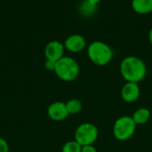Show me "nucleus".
I'll list each match as a JSON object with an SVG mask.
<instances>
[{"instance_id": "obj_16", "label": "nucleus", "mask_w": 152, "mask_h": 152, "mask_svg": "<svg viewBox=\"0 0 152 152\" xmlns=\"http://www.w3.org/2000/svg\"><path fill=\"white\" fill-rule=\"evenodd\" d=\"M81 152H98L97 149L94 146V145H86V146H83Z\"/></svg>"}, {"instance_id": "obj_4", "label": "nucleus", "mask_w": 152, "mask_h": 152, "mask_svg": "<svg viewBox=\"0 0 152 152\" xmlns=\"http://www.w3.org/2000/svg\"><path fill=\"white\" fill-rule=\"evenodd\" d=\"M136 126L132 116H122L118 117L113 125V136L119 142L128 141L135 133Z\"/></svg>"}, {"instance_id": "obj_8", "label": "nucleus", "mask_w": 152, "mask_h": 152, "mask_svg": "<svg viewBox=\"0 0 152 152\" xmlns=\"http://www.w3.org/2000/svg\"><path fill=\"white\" fill-rule=\"evenodd\" d=\"M47 115L52 120L56 122L65 120L69 116L66 104L61 101H55L52 103L47 108Z\"/></svg>"}, {"instance_id": "obj_15", "label": "nucleus", "mask_w": 152, "mask_h": 152, "mask_svg": "<svg viewBox=\"0 0 152 152\" xmlns=\"http://www.w3.org/2000/svg\"><path fill=\"white\" fill-rule=\"evenodd\" d=\"M55 65H56V62H53V61H51V60H46L45 63V67L48 71H53L54 72Z\"/></svg>"}, {"instance_id": "obj_1", "label": "nucleus", "mask_w": 152, "mask_h": 152, "mask_svg": "<svg viewBox=\"0 0 152 152\" xmlns=\"http://www.w3.org/2000/svg\"><path fill=\"white\" fill-rule=\"evenodd\" d=\"M119 72L126 82L139 83L146 77L147 65L142 58L129 56L121 61Z\"/></svg>"}, {"instance_id": "obj_17", "label": "nucleus", "mask_w": 152, "mask_h": 152, "mask_svg": "<svg viewBox=\"0 0 152 152\" xmlns=\"http://www.w3.org/2000/svg\"><path fill=\"white\" fill-rule=\"evenodd\" d=\"M89 4H93V5H96L98 3H100L102 0H86Z\"/></svg>"}, {"instance_id": "obj_13", "label": "nucleus", "mask_w": 152, "mask_h": 152, "mask_svg": "<svg viewBox=\"0 0 152 152\" xmlns=\"http://www.w3.org/2000/svg\"><path fill=\"white\" fill-rule=\"evenodd\" d=\"M81 150L82 146L75 140L67 142L62 147V152H81Z\"/></svg>"}, {"instance_id": "obj_2", "label": "nucleus", "mask_w": 152, "mask_h": 152, "mask_svg": "<svg viewBox=\"0 0 152 152\" xmlns=\"http://www.w3.org/2000/svg\"><path fill=\"white\" fill-rule=\"evenodd\" d=\"M112 48L105 42L95 40L89 44L87 47V56L90 61L98 66H105L111 62L113 58Z\"/></svg>"}, {"instance_id": "obj_11", "label": "nucleus", "mask_w": 152, "mask_h": 152, "mask_svg": "<svg viewBox=\"0 0 152 152\" xmlns=\"http://www.w3.org/2000/svg\"><path fill=\"white\" fill-rule=\"evenodd\" d=\"M132 7L137 13H150L152 12V0H132Z\"/></svg>"}, {"instance_id": "obj_12", "label": "nucleus", "mask_w": 152, "mask_h": 152, "mask_svg": "<svg viewBox=\"0 0 152 152\" xmlns=\"http://www.w3.org/2000/svg\"><path fill=\"white\" fill-rule=\"evenodd\" d=\"M65 104L69 115H77L80 113L83 108L82 102L77 99H71L68 100Z\"/></svg>"}, {"instance_id": "obj_10", "label": "nucleus", "mask_w": 152, "mask_h": 152, "mask_svg": "<svg viewBox=\"0 0 152 152\" xmlns=\"http://www.w3.org/2000/svg\"><path fill=\"white\" fill-rule=\"evenodd\" d=\"M132 118L136 125H143L150 120L151 111L146 108H140L134 112Z\"/></svg>"}, {"instance_id": "obj_7", "label": "nucleus", "mask_w": 152, "mask_h": 152, "mask_svg": "<svg viewBox=\"0 0 152 152\" xmlns=\"http://www.w3.org/2000/svg\"><path fill=\"white\" fill-rule=\"evenodd\" d=\"M141 95V90L138 83L126 82L120 90V96L126 103L135 102Z\"/></svg>"}, {"instance_id": "obj_6", "label": "nucleus", "mask_w": 152, "mask_h": 152, "mask_svg": "<svg viewBox=\"0 0 152 152\" xmlns=\"http://www.w3.org/2000/svg\"><path fill=\"white\" fill-rule=\"evenodd\" d=\"M64 51L65 47L61 42L58 40H53L47 43V45L45 46V56L46 60L57 62L64 56Z\"/></svg>"}, {"instance_id": "obj_18", "label": "nucleus", "mask_w": 152, "mask_h": 152, "mask_svg": "<svg viewBox=\"0 0 152 152\" xmlns=\"http://www.w3.org/2000/svg\"><path fill=\"white\" fill-rule=\"evenodd\" d=\"M149 40H150V43L152 45V28L149 31Z\"/></svg>"}, {"instance_id": "obj_3", "label": "nucleus", "mask_w": 152, "mask_h": 152, "mask_svg": "<svg viewBox=\"0 0 152 152\" xmlns=\"http://www.w3.org/2000/svg\"><path fill=\"white\" fill-rule=\"evenodd\" d=\"M54 73L57 77L63 82L75 81L80 73L78 63L70 56H63L56 62Z\"/></svg>"}, {"instance_id": "obj_14", "label": "nucleus", "mask_w": 152, "mask_h": 152, "mask_svg": "<svg viewBox=\"0 0 152 152\" xmlns=\"http://www.w3.org/2000/svg\"><path fill=\"white\" fill-rule=\"evenodd\" d=\"M0 152H9L8 143L2 137H0Z\"/></svg>"}, {"instance_id": "obj_5", "label": "nucleus", "mask_w": 152, "mask_h": 152, "mask_svg": "<svg viewBox=\"0 0 152 152\" xmlns=\"http://www.w3.org/2000/svg\"><path fill=\"white\" fill-rule=\"evenodd\" d=\"M75 141L82 147L94 145L99 137V130L92 123H83L77 126L74 133Z\"/></svg>"}, {"instance_id": "obj_9", "label": "nucleus", "mask_w": 152, "mask_h": 152, "mask_svg": "<svg viewBox=\"0 0 152 152\" xmlns=\"http://www.w3.org/2000/svg\"><path fill=\"white\" fill-rule=\"evenodd\" d=\"M64 47L71 53H79L86 47V39L80 34H72L64 41Z\"/></svg>"}]
</instances>
